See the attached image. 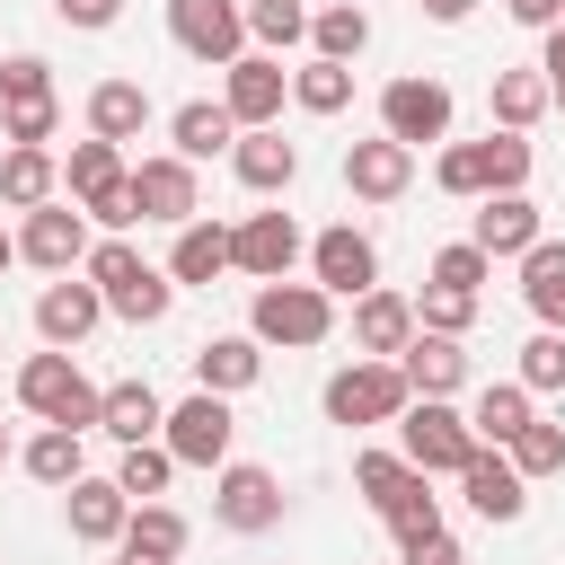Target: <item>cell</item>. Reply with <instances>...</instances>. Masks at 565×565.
Segmentation results:
<instances>
[{"instance_id": "681fc988", "label": "cell", "mask_w": 565, "mask_h": 565, "mask_svg": "<svg viewBox=\"0 0 565 565\" xmlns=\"http://www.w3.org/2000/svg\"><path fill=\"white\" fill-rule=\"evenodd\" d=\"M53 18H62V26H79V35H97V26H115V18H124V0H53Z\"/></svg>"}, {"instance_id": "484cf974", "label": "cell", "mask_w": 565, "mask_h": 565, "mask_svg": "<svg viewBox=\"0 0 565 565\" xmlns=\"http://www.w3.org/2000/svg\"><path fill=\"white\" fill-rule=\"evenodd\" d=\"M62 194V159L44 150V141H9V159H0V203L9 212H35V203H53Z\"/></svg>"}, {"instance_id": "8fae6325", "label": "cell", "mask_w": 565, "mask_h": 565, "mask_svg": "<svg viewBox=\"0 0 565 565\" xmlns=\"http://www.w3.org/2000/svg\"><path fill=\"white\" fill-rule=\"evenodd\" d=\"M309 282H318L327 300H362V291L380 282V247H371V230H353V221L318 230V238H309Z\"/></svg>"}, {"instance_id": "d6a6232c", "label": "cell", "mask_w": 565, "mask_h": 565, "mask_svg": "<svg viewBox=\"0 0 565 565\" xmlns=\"http://www.w3.org/2000/svg\"><path fill=\"white\" fill-rule=\"evenodd\" d=\"M18 468H26L35 486H53V494H62L71 477H88V459H79V433H71V424H44V433L18 450Z\"/></svg>"}, {"instance_id": "7c38bea8", "label": "cell", "mask_w": 565, "mask_h": 565, "mask_svg": "<svg viewBox=\"0 0 565 565\" xmlns=\"http://www.w3.org/2000/svg\"><path fill=\"white\" fill-rule=\"evenodd\" d=\"M168 35H177V53L221 71V62L247 53V9L238 0H168Z\"/></svg>"}, {"instance_id": "4fadbf2b", "label": "cell", "mask_w": 565, "mask_h": 565, "mask_svg": "<svg viewBox=\"0 0 565 565\" xmlns=\"http://www.w3.org/2000/svg\"><path fill=\"white\" fill-rule=\"evenodd\" d=\"M282 97H291V71H282L274 53H238V62H221V106H230L238 132H247V124H282Z\"/></svg>"}, {"instance_id": "6da1fadb", "label": "cell", "mask_w": 565, "mask_h": 565, "mask_svg": "<svg viewBox=\"0 0 565 565\" xmlns=\"http://www.w3.org/2000/svg\"><path fill=\"white\" fill-rule=\"evenodd\" d=\"M79 274L97 282V300H106V318H124V327H159V318H168V300H177V282H168V265H150V256L132 247V238H97Z\"/></svg>"}, {"instance_id": "30bf717a", "label": "cell", "mask_w": 565, "mask_h": 565, "mask_svg": "<svg viewBox=\"0 0 565 565\" xmlns=\"http://www.w3.org/2000/svg\"><path fill=\"white\" fill-rule=\"evenodd\" d=\"M450 88L441 79H424V71H406V79H388L380 88V132L388 141H406V150H424V141H450Z\"/></svg>"}, {"instance_id": "5bb4252c", "label": "cell", "mask_w": 565, "mask_h": 565, "mask_svg": "<svg viewBox=\"0 0 565 565\" xmlns=\"http://www.w3.org/2000/svg\"><path fill=\"white\" fill-rule=\"evenodd\" d=\"M300 256H309V238H300V221H291V212H247V221L230 230V265H238V274H256V282H282Z\"/></svg>"}, {"instance_id": "7402d4cb", "label": "cell", "mask_w": 565, "mask_h": 565, "mask_svg": "<svg viewBox=\"0 0 565 565\" xmlns=\"http://www.w3.org/2000/svg\"><path fill=\"white\" fill-rule=\"evenodd\" d=\"M530 238H547V221H539L530 194H477V230H468V247H486V256H521Z\"/></svg>"}, {"instance_id": "74e56055", "label": "cell", "mask_w": 565, "mask_h": 565, "mask_svg": "<svg viewBox=\"0 0 565 565\" xmlns=\"http://www.w3.org/2000/svg\"><path fill=\"white\" fill-rule=\"evenodd\" d=\"M503 459L539 486V477H565V424H547V415H530L512 441H503Z\"/></svg>"}, {"instance_id": "ba28073f", "label": "cell", "mask_w": 565, "mask_h": 565, "mask_svg": "<svg viewBox=\"0 0 565 565\" xmlns=\"http://www.w3.org/2000/svg\"><path fill=\"white\" fill-rule=\"evenodd\" d=\"M88 247H97V238H88V212H79V203H62V194H53V203H35V212L18 221V265H35V274H79V265H88Z\"/></svg>"}, {"instance_id": "f907efd6", "label": "cell", "mask_w": 565, "mask_h": 565, "mask_svg": "<svg viewBox=\"0 0 565 565\" xmlns=\"http://www.w3.org/2000/svg\"><path fill=\"white\" fill-rule=\"evenodd\" d=\"M406 565H468V556H459L450 530H424V539H406Z\"/></svg>"}, {"instance_id": "8d00e7d4", "label": "cell", "mask_w": 565, "mask_h": 565, "mask_svg": "<svg viewBox=\"0 0 565 565\" xmlns=\"http://www.w3.org/2000/svg\"><path fill=\"white\" fill-rule=\"evenodd\" d=\"M380 521H388V539H397V547H406V539H424V530H441V494H433V477L415 468V477L380 503Z\"/></svg>"}, {"instance_id": "603a6c76", "label": "cell", "mask_w": 565, "mask_h": 565, "mask_svg": "<svg viewBox=\"0 0 565 565\" xmlns=\"http://www.w3.org/2000/svg\"><path fill=\"white\" fill-rule=\"evenodd\" d=\"M230 274V230L221 221H177V247H168V282H194V291H212Z\"/></svg>"}, {"instance_id": "9f6ffc18", "label": "cell", "mask_w": 565, "mask_h": 565, "mask_svg": "<svg viewBox=\"0 0 565 565\" xmlns=\"http://www.w3.org/2000/svg\"><path fill=\"white\" fill-rule=\"evenodd\" d=\"M9 265H18V238H9V230H0V274H9Z\"/></svg>"}, {"instance_id": "680465c9", "label": "cell", "mask_w": 565, "mask_h": 565, "mask_svg": "<svg viewBox=\"0 0 565 565\" xmlns=\"http://www.w3.org/2000/svg\"><path fill=\"white\" fill-rule=\"evenodd\" d=\"M9 459H18V450H9V424H0V468H9Z\"/></svg>"}, {"instance_id": "f35d334b", "label": "cell", "mask_w": 565, "mask_h": 565, "mask_svg": "<svg viewBox=\"0 0 565 565\" xmlns=\"http://www.w3.org/2000/svg\"><path fill=\"white\" fill-rule=\"evenodd\" d=\"M168 477H177L168 441H124V459H115V486H124L132 503H159V494H168Z\"/></svg>"}, {"instance_id": "f5cc1de1", "label": "cell", "mask_w": 565, "mask_h": 565, "mask_svg": "<svg viewBox=\"0 0 565 565\" xmlns=\"http://www.w3.org/2000/svg\"><path fill=\"white\" fill-rule=\"evenodd\" d=\"M539 71H547V79H565V18L547 26V44H539Z\"/></svg>"}, {"instance_id": "ee69618b", "label": "cell", "mask_w": 565, "mask_h": 565, "mask_svg": "<svg viewBox=\"0 0 565 565\" xmlns=\"http://www.w3.org/2000/svg\"><path fill=\"white\" fill-rule=\"evenodd\" d=\"M406 477H415V468H406V450H362V459H353V486H362V503H371V512H380Z\"/></svg>"}, {"instance_id": "836d02e7", "label": "cell", "mask_w": 565, "mask_h": 565, "mask_svg": "<svg viewBox=\"0 0 565 565\" xmlns=\"http://www.w3.org/2000/svg\"><path fill=\"white\" fill-rule=\"evenodd\" d=\"M309 44H318L327 62H362V44H371V9H362V0L309 9Z\"/></svg>"}, {"instance_id": "11a10c76", "label": "cell", "mask_w": 565, "mask_h": 565, "mask_svg": "<svg viewBox=\"0 0 565 565\" xmlns=\"http://www.w3.org/2000/svg\"><path fill=\"white\" fill-rule=\"evenodd\" d=\"M115 565H177V556H150V547H132V539H115Z\"/></svg>"}, {"instance_id": "ac0fdd59", "label": "cell", "mask_w": 565, "mask_h": 565, "mask_svg": "<svg viewBox=\"0 0 565 565\" xmlns=\"http://www.w3.org/2000/svg\"><path fill=\"white\" fill-rule=\"evenodd\" d=\"M62 521H71L79 547H115L124 521H132V494H124L115 477H71V486H62Z\"/></svg>"}, {"instance_id": "db71d44e", "label": "cell", "mask_w": 565, "mask_h": 565, "mask_svg": "<svg viewBox=\"0 0 565 565\" xmlns=\"http://www.w3.org/2000/svg\"><path fill=\"white\" fill-rule=\"evenodd\" d=\"M424 18L433 26H459V18H477V0H424Z\"/></svg>"}, {"instance_id": "4316f807", "label": "cell", "mask_w": 565, "mask_h": 565, "mask_svg": "<svg viewBox=\"0 0 565 565\" xmlns=\"http://www.w3.org/2000/svg\"><path fill=\"white\" fill-rule=\"evenodd\" d=\"M159 424H168V406L150 380H115L97 397V433H115V441H159Z\"/></svg>"}, {"instance_id": "1f68e13d", "label": "cell", "mask_w": 565, "mask_h": 565, "mask_svg": "<svg viewBox=\"0 0 565 565\" xmlns=\"http://www.w3.org/2000/svg\"><path fill=\"white\" fill-rule=\"evenodd\" d=\"M291 106H300V115H344V106H353V62L309 53V62L291 71Z\"/></svg>"}, {"instance_id": "60d3db41", "label": "cell", "mask_w": 565, "mask_h": 565, "mask_svg": "<svg viewBox=\"0 0 565 565\" xmlns=\"http://www.w3.org/2000/svg\"><path fill=\"white\" fill-rule=\"evenodd\" d=\"M124 539H132V547H150V556H185V539H194V530H185V512H177V503H132Z\"/></svg>"}, {"instance_id": "277c9868", "label": "cell", "mask_w": 565, "mask_h": 565, "mask_svg": "<svg viewBox=\"0 0 565 565\" xmlns=\"http://www.w3.org/2000/svg\"><path fill=\"white\" fill-rule=\"evenodd\" d=\"M247 335L256 344H282V353H309V344H327L335 335V300L318 291V282H256V300H247Z\"/></svg>"}, {"instance_id": "52a82bcc", "label": "cell", "mask_w": 565, "mask_h": 565, "mask_svg": "<svg viewBox=\"0 0 565 565\" xmlns=\"http://www.w3.org/2000/svg\"><path fill=\"white\" fill-rule=\"evenodd\" d=\"M212 521L238 530V539H265V530L282 521V477L256 468V459H221V468H212Z\"/></svg>"}, {"instance_id": "ab89813d", "label": "cell", "mask_w": 565, "mask_h": 565, "mask_svg": "<svg viewBox=\"0 0 565 565\" xmlns=\"http://www.w3.org/2000/svg\"><path fill=\"white\" fill-rule=\"evenodd\" d=\"M238 9H247V35H256L265 53L309 44V9H300V0H238Z\"/></svg>"}, {"instance_id": "ffe728a7", "label": "cell", "mask_w": 565, "mask_h": 565, "mask_svg": "<svg viewBox=\"0 0 565 565\" xmlns=\"http://www.w3.org/2000/svg\"><path fill=\"white\" fill-rule=\"evenodd\" d=\"M397 371H406V388H415V397H459V388H468V344H459V335L415 327V335L397 344Z\"/></svg>"}, {"instance_id": "6f0895ef", "label": "cell", "mask_w": 565, "mask_h": 565, "mask_svg": "<svg viewBox=\"0 0 565 565\" xmlns=\"http://www.w3.org/2000/svg\"><path fill=\"white\" fill-rule=\"evenodd\" d=\"M547 106H556V115H565V79H547Z\"/></svg>"}, {"instance_id": "816d5d0a", "label": "cell", "mask_w": 565, "mask_h": 565, "mask_svg": "<svg viewBox=\"0 0 565 565\" xmlns=\"http://www.w3.org/2000/svg\"><path fill=\"white\" fill-rule=\"evenodd\" d=\"M503 9H512V26H539V35L565 18V0H503Z\"/></svg>"}, {"instance_id": "5b68a950", "label": "cell", "mask_w": 565, "mask_h": 565, "mask_svg": "<svg viewBox=\"0 0 565 565\" xmlns=\"http://www.w3.org/2000/svg\"><path fill=\"white\" fill-rule=\"evenodd\" d=\"M406 371L397 362H380V353H353L335 380H327V424H344V433H371V424H397L406 415Z\"/></svg>"}, {"instance_id": "3957f363", "label": "cell", "mask_w": 565, "mask_h": 565, "mask_svg": "<svg viewBox=\"0 0 565 565\" xmlns=\"http://www.w3.org/2000/svg\"><path fill=\"white\" fill-rule=\"evenodd\" d=\"M97 380L62 353V344H44V353H26L18 362V406L35 415V424H71V433H97Z\"/></svg>"}, {"instance_id": "e575fe53", "label": "cell", "mask_w": 565, "mask_h": 565, "mask_svg": "<svg viewBox=\"0 0 565 565\" xmlns=\"http://www.w3.org/2000/svg\"><path fill=\"white\" fill-rule=\"evenodd\" d=\"M539 115H547V71H539V62L494 71V124H503V132H530Z\"/></svg>"}, {"instance_id": "2e32d148", "label": "cell", "mask_w": 565, "mask_h": 565, "mask_svg": "<svg viewBox=\"0 0 565 565\" xmlns=\"http://www.w3.org/2000/svg\"><path fill=\"white\" fill-rule=\"evenodd\" d=\"M97 318H106V300H97V282H88V274H53V282L35 291V335H44V344H62V353H71V344H88V335H97Z\"/></svg>"}, {"instance_id": "44dd1931", "label": "cell", "mask_w": 565, "mask_h": 565, "mask_svg": "<svg viewBox=\"0 0 565 565\" xmlns=\"http://www.w3.org/2000/svg\"><path fill=\"white\" fill-rule=\"evenodd\" d=\"M230 168H238L247 194H282V185L300 177V141H282V124H247V132L230 141Z\"/></svg>"}, {"instance_id": "7a4b0ae2", "label": "cell", "mask_w": 565, "mask_h": 565, "mask_svg": "<svg viewBox=\"0 0 565 565\" xmlns=\"http://www.w3.org/2000/svg\"><path fill=\"white\" fill-rule=\"evenodd\" d=\"M530 168H539V150H530V132H486V141H450L441 159H433V185L441 194H459V203H477V194H521L530 185Z\"/></svg>"}, {"instance_id": "e0dca14e", "label": "cell", "mask_w": 565, "mask_h": 565, "mask_svg": "<svg viewBox=\"0 0 565 565\" xmlns=\"http://www.w3.org/2000/svg\"><path fill=\"white\" fill-rule=\"evenodd\" d=\"M459 494H468V512H477V521H521V512H530V477H521L494 441H477V450H468Z\"/></svg>"}, {"instance_id": "7bdbcfd3", "label": "cell", "mask_w": 565, "mask_h": 565, "mask_svg": "<svg viewBox=\"0 0 565 565\" xmlns=\"http://www.w3.org/2000/svg\"><path fill=\"white\" fill-rule=\"evenodd\" d=\"M415 327H433V335H468V327H477V291L424 282V300H415Z\"/></svg>"}, {"instance_id": "f1b7e54d", "label": "cell", "mask_w": 565, "mask_h": 565, "mask_svg": "<svg viewBox=\"0 0 565 565\" xmlns=\"http://www.w3.org/2000/svg\"><path fill=\"white\" fill-rule=\"evenodd\" d=\"M521 300L539 309V327H565V238L521 247Z\"/></svg>"}, {"instance_id": "c3c4849f", "label": "cell", "mask_w": 565, "mask_h": 565, "mask_svg": "<svg viewBox=\"0 0 565 565\" xmlns=\"http://www.w3.org/2000/svg\"><path fill=\"white\" fill-rule=\"evenodd\" d=\"M26 97H53V62L44 53H9L0 62V106H26Z\"/></svg>"}, {"instance_id": "83f0119b", "label": "cell", "mask_w": 565, "mask_h": 565, "mask_svg": "<svg viewBox=\"0 0 565 565\" xmlns=\"http://www.w3.org/2000/svg\"><path fill=\"white\" fill-rule=\"evenodd\" d=\"M141 124H150V88L141 79H97L88 88V132L97 141H141Z\"/></svg>"}, {"instance_id": "d6986e66", "label": "cell", "mask_w": 565, "mask_h": 565, "mask_svg": "<svg viewBox=\"0 0 565 565\" xmlns=\"http://www.w3.org/2000/svg\"><path fill=\"white\" fill-rule=\"evenodd\" d=\"M132 194H141V221H194L203 212V185H194V159H177V150H159V159H141L132 168Z\"/></svg>"}, {"instance_id": "b9f144b4", "label": "cell", "mask_w": 565, "mask_h": 565, "mask_svg": "<svg viewBox=\"0 0 565 565\" xmlns=\"http://www.w3.org/2000/svg\"><path fill=\"white\" fill-rule=\"evenodd\" d=\"M521 388H530V397H556V388H565V327H539V335L521 344Z\"/></svg>"}, {"instance_id": "7dc6e473", "label": "cell", "mask_w": 565, "mask_h": 565, "mask_svg": "<svg viewBox=\"0 0 565 565\" xmlns=\"http://www.w3.org/2000/svg\"><path fill=\"white\" fill-rule=\"evenodd\" d=\"M486 274H494V256L459 238V247H441V256H433V274H424V282H450V291H486Z\"/></svg>"}, {"instance_id": "f546056e", "label": "cell", "mask_w": 565, "mask_h": 565, "mask_svg": "<svg viewBox=\"0 0 565 565\" xmlns=\"http://www.w3.org/2000/svg\"><path fill=\"white\" fill-rule=\"evenodd\" d=\"M168 141H177V159H212V150H230V141H238V124H230V106H221V97H185V106L168 115Z\"/></svg>"}, {"instance_id": "9c48e42d", "label": "cell", "mask_w": 565, "mask_h": 565, "mask_svg": "<svg viewBox=\"0 0 565 565\" xmlns=\"http://www.w3.org/2000/svg\"><path fill=\"white\" fill-rule=\"evenodd\" d=\"M159 441H168V459H177V468H221V459H230V441H238V415H230V397L194 388L185 406H168Z\"/></svg>"}, {"instance_id": "d4e9b609", "label": "cell", "mask_w": 565, "mask_h": 565, "mask_svg": "<svg viewBox=\"0 0 565 565\" xmlns=\"http://www.w3.org/2000/svg\"><path fill=\"white\" fill-rule=\"evenodd\" d=\"M256 380H265V344H256V335H212V344H194V388L238 397V388H256Z\"/></svg>"}, {"instance_id": "bcb514c9", "label": "cell", "mask_w": 565, "mask_h": 565, "mask_svg": "<svg viewBox=\"0 0 565 565\" xmlns=\"http://www.w3.org/2000/svg\"><path fill=\"white\" fill-rule=\"evenodd\" d=\"M79 212H88V221H97V230H115V238H124V230H132V221H141V194H132V168H124V177H115V185H97V194H88V203H79Z\"/></svg>"}, {"instance_id": "d590c367", "label": "cell", "mask_w": 565, "mask_h": 565, "mask_svg": "<svg viewBox=\"0 0 565 565\" xmlns=\"http://www.w3.org/2000/svg\"><path fill=\"white\" fill-rule=\"evenodd\" d=\"M115 177H124V141H97V132L71 141V159H62V194H71V203H88V194L115 185Z\"/></svg>"}, {"instance_id": "4dcf8cb0", "label": "cell", "mask_w": 565, "mask_h": 565, "mask_svg": "<svg viewBox=\"0 0 565 565\" xmlns=\"http://www.w3.org/2000/svg\"><path fill=\"white\" fill-rule=\"evenodd\" d=\"M530 415H539V406H530V388H521V380H486V388H477V406H468V433L503 450V441H512Z\"/></svg>"}, {"instance_id": "8992f818", "label": "cell", "mask_w": 565, "mask_h": 565, "mask_svg": "<svg viewBox=\"0 0 565 565\" xmlns=\"http://www.w3.org/2000/svg\"><path fill=\"white\" fill-rule=\"evenodd\" d=\"M397 441H406V468H424V477H459L468 450H477V433H468V415L450 397H406Z\"/></svg>"}, {"instance_id": "cb8c5ba5", "label": "cell", "mask_w": 565, "mask_h": 565, "mask_svg": "<svg viewBox=\"0 0 565 565\" xmlns=\"http://www.w3.org/2000/svg\"><path fill=\"white\" fill-rule=\"evenodd\" d=\"M406 335H415V300L371 282V291L353 300V353H380V362H397V344H406Z\"/></svg>"}, {"instance_id": "9a60e30c", "label": "cell", "mask_w": 565, "mask_h": 565, "mask_svg": "<svg viewBox=\"0 0 565 565\" xmlns=\"http://www.w3.org/2000/svg\"><path fill=\"white\" fill-rule=\"evenodd\" d=\"M406 185H415V150H406V141H388V132L344 141V194H353V203H397Z\"/></svg>"}, {"instance_id": "f6af8a7d", "label": "cell", "mask_w": 565, "mask_h": 565, "mask_svg": "<svg viewBox=\"0 0 565 565\" xmlns=\"http://www.w3.org/2000/svg\"><path fill=\"white\" fill-rule=\"evenodd\" d=\"M62 132V97H26V106H0V141H53Z\"/></svg>"}]
</instances>
